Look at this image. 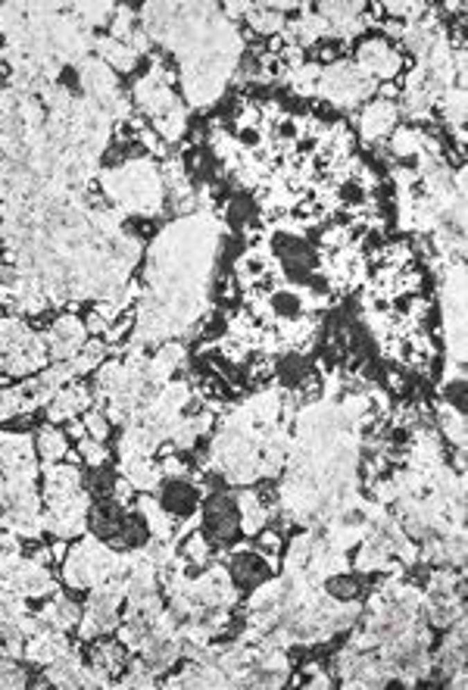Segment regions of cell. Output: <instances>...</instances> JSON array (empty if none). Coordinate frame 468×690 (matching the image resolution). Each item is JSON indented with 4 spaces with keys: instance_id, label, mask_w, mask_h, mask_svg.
<instances>
[{
    "instance_id": "cell-1",
    "label": "cell",
    "mask_w": 468,
    "mask_h": 690,
    "mask_svg": "<svg viewBox=\"0 0 468 690\" xmlns=\"http://www.w3.org/2000/svg\"><path fill=\"white\" fill-rule=\"evenodd\" d=\"M228 571H231L234 587H256V584L266 581L272 569L266 565V559H262L259 553L250 550V553H237V556H231Z\"/></svg>"
},
{
    "instance_id": "cell-2",
    "label": "cell",
    "mask_w": 468,
    "mask_h": 690,
    "mask_svg": "<svg viewBox=\"0 0 468 690\" xmlns=\"http://www.w3.org/2000/svg\"><path fill=\"white\" fill-rule=\"evenodd\" d=\"M434 428L443 440L453 447H465V413H459L449 403H434Z\"/></svg>"
},
{
    "instance_id": "cell-3",
    "label": "cell",
    "mask_w": 468,
    "mask_h": 690,
    "mask_svg": "<svg viewBox=\"0 0 468 690\" xmlns=\"http://www.w3.org/2000/svg\"><path fill=\"white\" fill-rule=\"evenodd\" d=\"M66 447H69V438L56 425H50V422L35 431V453L41 463H60Z\"/></svg>"
},
{
    "instance_id": "cell-4",
    "label": "cell",
    "mask_w": 468,
    "mask_h": 690,
    "mask_svg": "<svg viewBox=\"0 0 468 690\" xmlns=\"http://www.w3.org/2000/svg\"><path fill=\"white\" fill-rule=\"evenodd\" d=\"M178 544H181L178 556H184V562L203 565V569L212 562V540L206 537L203 531H191L184 540H178Z\"/></svg>"
},
{
    "instance_id": "cell-5",
    "label": "cell",
    "mask_w": 468,
    "mask_h": 690,
    "mask_svg": "<svg viewBox=\"0 0 468 690\" xmlns=\"http://www.w3.org/2000/svg\"><path fill=\"white\" fill-rule=\"evenodd\" d=\"M81 422H85V428H87V438H94V440H100V444H106L110 440V434H112V425H110V419H106L100 409H85L81 413Z\"/></svg>"
},
{
    "instance_id": "cell-6",
    "label": "cell",
    "mask_w": 468,
    "mask_h": 690,
    "mask_svg": "<svg viewBox=\"0 0 468 690\" xmlns=\"http://www.w3.org/2000/svg\"><path fill=\"white\" fill-rule=\"evenodd\" d=\"M0 687H28V671H22L19 659L0 656Z\"/></svg>"
},
{
    "instance_id": "cell-7",
    "label": "cell",
    "mask_w": 468,
    "mask_h": 690,
    "mask_svg": "<svg viewBox=\"0 0 468 690\" xmlns=\"http://www.w3.org/2000/svg\"><path fill=\"white\" fill-rule=\"evenodd\" d=\"M78 453L85 456L87 469H100V465L110 463V450H106L100 440H94V438H81L78 440Z\"/></svg>"
},
{
    "instance_id": "cell-8",
    "label": "cell",
    "mask_w": 468,
    "mask_h": 690,
    "mask_svg": "<svg viewBox=\"0 0 468 690\" xmlns=\"http://www.w3.org/2000/svg\"><path fill=\"white\" fill-rule=\"evenodd\" d=\"M110 500H116L119 506L125 509V512H131L135 509V500H137V490H135V484L128 481L125 475H119V478H112V490H110Z\"/></svg>"
},
{
    "instance_id": "cell-9",
    "label": "cell",
    "mask_w": 468,
    "mask_h": 690,
    "mask_svg": "<svg viewBox=\"0 0 468 690\" xmlns=\"http://www.w3.org/2000/svg\"><path fill=\"white\" fill-rule=\"evenodd\" d=\"M156 469H159L162 478H187V472H191V463L181 456H166V459H156Z\"/></svg>"
},
{
    "instance_id": "cell-10",
    "label": "cell",
    "mask_w": 468,
    "mask_h": 690,
    "mask_svg": "<svg viewBox=\"0 0 468 690\" xmlns=\"http://www.w3.org/2000/svg\"><path fill=\"white\" fill-rule=\"evenodd\" d=\"M256 550H266V553H281L284 550V534H278L275 528H262L259 534H256Z\"/></svg>"
},
{
    "instance_id": "cell-11",
    "label": "cell",
    "mask_w": 468,
    "mask_h": 690,
    "mask_svg": "<svg viewBox=\"0 0 468 690\" xmlns=\"http://www.w3.org/2000/svg\"><path fill=\"white\" fill-rule=\"evenodd\" d=\"M19 413V388H0V422H10Z\"/></svg>"
},
{
    "instance_id": "cell-12",
    "label": "cell",
    "mask_w": 468,
    "mask_h": 690,
    "mask_svg": "<svg viewBox=\"0 0 468 690\" xmlns=\"http://www.w3.org/2000/svg\"><path fill=\"white\" fill-rule=\"evenodd\" d=\"M81 325H85L87 338H103V331H106V328H110V322H106L103 316H97V313H94V309H91V313L85 316V322H81Z\"/></svg>"
},
{
    "instance_id": "cell-13",
    "label": "cell",
    "mask_w": 468,
    "mask_h": 690,
    "mask_svg": "<svg viewBox=\"0 0 468 690\" xmlns=\"http://www.w3.org/2000/svg\"><path fill=\"white\" fill-rule=\"evenodd\" d=\"M384 381H387V394L403 397L406 390H409V381H406V375H403V372H397V369L384 372Z\"/></svg>"
},
{
    "instance_id": "cell-14",
    "label": "cell",
    "mask_w": 468,
    "mask_h": 690,
    "mask_svg": "<svg viewBox=\"0 0 468 690\" xmlns=\"http://www.w3.org/2000/svg\"><path fill=\"white\" fill-rule=\"evenodd\" d=\"M47 546H50V559H53V565L60 569V565L66 562V556H69V540L66 537H53Z\"/></svg>"
},
{
    "instance_id": "cell-15",
    "label": "cell",
    "mask_w": 468,
    "mask_h": 690,
    "mask_svg": "<svg viewBox=\"0 0 468 690\" xmlns=\"http://www.w3.org/2000/svg\"><path fill=\"white\" fill-rule=\"evenodd\" d=\"M62 434H66L69 440H81V438H87V428L78 415H72V419H66V425H62Z\"/></svg>"
},
{
    "instance_id": "cell-16",
    "label": "cell",
    "mask_w": 468,
    "mask_h": 690,
    "mask_svg": "<svg viewBox=\"0 0 468 690\" xmlns=\"http://www.w3.org/2000/svg\"><path fill=\"white\" fill-rule=\"evenodd\" d=\"M374 94H378V101L393 103V101L399 97V85H397V82H381L378 88H374Z\"/></svg>"
},
{
    "instance_id": "cell-17",
    "label": "cell",
    "mask_w": 468,
    "mask_h": 690,
    "mask_svg": "<svg viewBox=\"0 0 468 690\" xmlns=\"http://www.w3.org/2000/svg\"><path fill=\"white\" fill-rule=\"evenodd\" d=\"M60 463L75 465V469H85V456L78 453V447H75V450H72V447H66V453H62V459H60Z\"/></svg>"
},
{
    "instance_id": "cell-18",
    "label": "cell",
    "mask_w": 468,
    "mask_h": 690,
    "mask_svg": "<svg viewBox=\"0 0 468 690\" xmlns=\"http://www.w3.org/2000/svg\"><path fill=\"white\" fill-rule=\"evenodd\" d=\"M315 671H322V662H318V659H309V662L300 665V675H303V678H312Z\"/></svg>"
},
{
    "instance_id": "cell-19",
    "label": "cell",
    "mask_w": 468,
    "mask_h": 690,
    "mask_svg": "<svg viewBox=\"0 0 468 690\" xmlns=\"http://www.w3.org/2000/svg\"><path fill=\"white\" fill-rule=\"evenodd\" d=\"M10 381H12L10 375H0V388H6V384H10Z\"/></svg>"
},
{
    "instance_id": "cell-20",
    "label": "cell",
    "mask_w": 468,
    "mask_h": 690,
    "mask_svg": "<svg viewBox=\"0 0 468 690\" xmlns=\"http://www.w3.org/2000/svg\"><path fill=\"white\" fill-rule=\"evenodd\" d=\"M0 319H3V309H0Z\"/></svg>"
}]
</instances>
